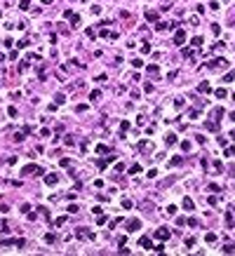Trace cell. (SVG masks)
<instances>
[{"instance_id":"cell-30","label":"cell","mask_w":235,"mask_h":256,"mask_svg":"<svg viewBox=\"0 0 235 256\" xmlns=\"http://www.w3.org/2000/svg\"><path fill=\"white\" fill-rule=\"evenodd\" d=\"M223 80H226V82H230V80H235V71H230V73H228V75H226Z\"/></svg>"},{"instance_id":"cell-39","label":"cell","mask_w":235,"mask_h":256,"mask_svg":"<svg viewBox=\"0 0 235 256\" xmlns=\"http://www.w3.org/2000/svg\"><path fill=\"white\" fill-rule=\"evenodd\" d=\"M0 87H3V85H0Z\"/></svg>"},{"instance_id":"cell-29","label":"cell","mask_w":235,"mask_h":256,"mask_svg":"<svg viewBox=\"0 0 235 256\" xmlns=\"http://www.w3.org/2000/svg\"><path fill=\"white\" fill-rule=\"evenodd\" d=\"M97 223H99V226L106 223V216H103V214H97Z\"/></svg>"},{"instance_id":"cell-9","label":"cell","mask_w":235,"mask_h":256,"mask_svg":"<svg viewBox=\"0 0 235 256\" xmlns=\"http://www.w3.org/2000/svg\"><path fill=\"white\" fill-rule=\"evenodd\" d=\"M68 19H71V26H73V28H78V26L82 24V21H80V16H78V14H71V16H68Z\"/></svg>"},{"instance_id":"cell-17","label":"cell","mask_w":235,"mask_h":256,"mask_svg":"<svg viewBox=\"0 0 235 256\" xmlns=\"http://www.w3.org/2000/svg\"><path fill=\"white\" fill-rule=\"evenodd\" d=\"M148 73H151V75H160V68L153 64V66H148Z\"/></svg>"},{"instance_id":"cell-38","label":"cell","mask_w":235,"mask_h":256,"mask_svg":"<svg viewBox=\"0 0 235 256\" xmlns=\"http://www.w3.org/2000/svg\"><path fill=\"white\" fill-rule=\"evenodd\" d=\"M230 139H233V141H235V132H230Z\"/></svg>"},{"instance_id":"cell-28","label":"cell","mask_w":235,"mask_h":256,"mask_svg":"<svg viewBox=\"0 0 235 256\" xmlns=\"http://www.w3.org/2000/svg\"><path fill=\"white\" fill-rule=\"evenodd\" d=\"M7 113H10V118H16V108H14V106H10V108H7Z\"/></svg>"},{"instance_id":"cell-12","label":"cell","mask_w":235,"mask_h":256,"mask_svg":"<svg viewBox=\"0 0 235 256\" xmlns=\"http://www.w3.org/2000/svg\"><path fill=\"white\" fill-rule=\"evenodd\" d=\"M195 205H193V200L190 197H184V209H193Z\"/></svg>"},{"instance_id":"cell-21","label":"cell","mask_w":235,"mask_h":256,"mask_svg":"<svg viewBox=\"0 0 235 256\" xmlns=\"http://www.w3.org/2000/svg\"><path fill=\"white\" fill-rule=\"evenodd\" d=\"M205 240L212 244V242H216V235H214V233H207V235H205Z\"/></svg>"},{"instance_id":"cell-18","label":"cell","mask_w":235,"mask_h":256,"mask_svg":"<svg viewBox=\"0 0 235 256\" xmlns=\"http://www.w3.org/2000/svg\"><path fill=\"white\" fill-rule=\"evenodd\" d=\"M89 99H92V101H99V99H101V92H99V89H94V92L89 94Z\"/></svg>"},{"instance_id":"cell-37","label":"cell","mask_w":235,"mask_h":256,"mask_svg":"<svg viewBox=\"0 0 235 256\" xmlns=\"http://www.w3.org/2000/svg\"><path fill=\"white\" fill-rule=\"evenodd\" d=\"M230 120H233V122H235V113H230Z\"/></svg>"},{"instance_id":"cell-2","label":"cell","mask_w":235,"mask_h":256,"mask_svg":"<svg viewBox=\"0 0 235 256\" xmlns=\"http://www.w3.org/2000/svg\"><path fill=\"white\" fill-rule=\"evenodd\" d=\"M226 66H228V61H226L223 57H216L214 61L207 64V68H212V71H216V68H226Z\"/></svg>"},{"instance_id":"cell-25","label":"cell","mask_w":235,"mask_h":256,"mask_svg":"<svg viewBox=\"0 0 235 256\" xmlns=\"http://www.w3.org/2000/svg\"><path fill=\"white\" fill-rule=\"evenodd\" d=\"M181 162H184L181 157H172V160H169V164H172V167H176V164H181Z\"/></svg>"},{"instance_id":"cell-10","label":"cell","mask_w":235,"mask_h":256,"mask_svg":"<svg viewBox=\"0 0 235 256\" xmlns=\"http://www.w3.org/2000/svg\"><path fill=\"white\" fill-rule=\"evenodd\" d=\"M146 19H148L151 24H153V21L158 24V12H153V10H148V12H146Z\"/></svg>"},{"instance_id":"cell-5","label":"cell","mask_w":235,"mask_h":256,"mask_svg":"<svg viewBox=\"0 0 235 256\" xmlns=\"http://www.w3.org/2000/svg\"><path fill=\"white\" fill-rule=\"evenodd\" d=\"M139 228H141V221H139V218L127 221V230H129V233H134V230H139Z\"/></svg>"},{"instance_id":"cell-8","label":"cell","mask_w":235,"mask_h":256,"mask_svg":"<svg viewBox=\"0 0 235 256\" xmlns=\"http://www.w3.org/2000/svg\"><path fill=\"white\" fill-rule=\"evenodd\" d=\"M143 249H151L153 251V242H151V237H141V242H139Z\"/></svg>"},{"instance_id":"cell-19","label":"cell","mask_w":235,"mask_h":256,"mask_svg":"<svg viewBox=\"0 0 235 256\" xmlns=\"http://www.w3.org/2000/svg\"><path fill=\"white\" fill-rule=\"evenodd\" d=\"M223 155H226V157H230V155H235V146H228V148L223 151Z\"/></svg>"},{"instance_id":"cell-27","label":"cell","mask_w":235,"mask_h":256,"mask_svg":"<svg viewBox=\"0 0 235 256\" xmlns=\"http://www.w3.org/2000/svg\"><path fill=\"white\" fill-rule=\"evenodd\" d=\"M28 3H31V0H19V7H21V10H28Z\"/></svg>"},{"instance_id":"cell-35","label":"cell","mask_w":235,"mask_h":256,"mask_svg":"<svg viewBox=\"0 0 235 256\" xmlns=\"http://www.w3.org/2000/svg\"><path fill=\"white\" fill-rule=\"evenodd\" d=\"M167 214H172V216H174V214H176V207H174V205H169V207H167Z\"/></svg>"},{"instance_id":"cell-6","label":"cell","mask_w":235,"mask_h":256,"mask_svg":"<svg viewBox=\"0 0 235 256\" xmlns=\"http://www.w3.org/2000/svg\"><path fill=\"white\" fill-rule=\"evenodd\" d=\"M155 235L160 237V240H169V235H172V233H169V228H165V226H162V228H160Z\"/></svg>"},{"instance_id":"cell-13","label":"cell","mask_w":235,"mask_h":256,"mask_svg":"<svg viewBox=\"0 0 235 256\" xmlns=\"http://www.w3.org/2000/svg\"><path fill=\"white\" fill-rule=\"evenodd\" d=\"M35 212H40V214H42V218H49V209H47V207H38Z\"/></svg>"},{"instance_id":"cell-34","label":"cell","mask_w":235,"mask_h":256,"mask_svg":"<svg viewBox=\"0 0 235 256\" xmlns=\"http://www.w3.org/2000/svg\"><path fill=\"white\" fill-rule=\"evenodd\" d=\"M153 251H158V254H162V251H165V244H158V247H153Z\"/></svg>"},{"instance_id":"cell-14","label":"cell","mask_w":235,"mask_h":256,"mask_svg":"<svg viewBox=\"0 0 235 256\" xmlns=\"http://www.w3.org/2000/svg\"><path fill=\"white\" fill-rule=\"evenodd\" d=\"M207 129H212V132H216V129H219V122H216V120L212 122V120H209V122H207Z\"/></svg>"},{"instance_id":"cell-22","label":"cell","mask_w":235,"mask_h":256,"mask_svg":"<svg viewBox=\"0 0 235 256\" xmlns=\"http://www.w3.org/2000/svg\"><path fill=\"white\" fill-rule=\"evenodd\" d=\"M64 101H66V97H64V94H57V97H54V103H57V106H59V103H64Z\"/></svg>"},{"instance_id":"cell-3","label":"cell","mask_w":235,"mask_h":256,"mask_svg":"<svg viewBox=\"0 0 235 256\" xmlns=\"http://www.w3.org/2000/svg\"><path fill=\"white\" fill-rule=\"evenodd\" d=\"M75 237H87V240H94V233H92V230H87V228H78Z\"/></svg>"},{"instance_id":"cell-15","label":"cell","mask_w":235,"mask_h":256,"mask_svg":"<svg viewBox=\"0 0 235 256\" xmlns=\"http://www.w3.org/2000/svg\"><path fill=\"white\" fill-rule=\"evenodd\" d=\"M54 240H57V235H54V233H47V235H45V242H47V244H52Z\"/></svg>"},{"instance_id":"cell-36","label":"cell","mask_w":235,"mask_h":256,"mask_svg":"<svg viewBox=\"0 0 235 256\" xmlns=\"http://www.w3.org/2000/svg\"><path fill=\"white\" fill-rule=\"evenodd\" d=\"M230 176L235 179V164H230Z\"/></svg>"},{"instance_id":"cell-1","label":"cell","mask_w":235,"mask_h":256,"mask_svg":"<svg viewBox=\"0 0 235 256\" xmlns=\"http://www.w3.org/2000/svg\"><path fill=\"white\" fill-rule=\"evenodd\" d=\"M21 174H35V176H42V167H38V164H26V167H21Z\"/></svg>"},{"instance_id":"cell-26","label":"cell","mask_w":235,"mask_h":256,"mask_svg":"<svg viewBox=\"0 0 235 256\" xmlns=\"http://www.w3.org/2000/svg\"><path fill=\"white\" fill-rule=\"evenodd\" d=\"M221 186H216V183H209V193H219Z\"/></svg>"},{"instance_id":"cell-32","label":"cell","mask_w":235,"mask_h":256,"mask_svg":"<svg viewBox=\"0 0 235 256\" xmlns=\"http://www.w3.org/2000/svg\"><path fill=\"white\" fill-rule=\"evenodd\" d=\"M216 97H219V99H226V89H216Z\"/></svg>"},{"instance_id":"cell-7","label":"cell","mask_w":235,"mask_h":256,"mask_svg":"<svg viewBox=\"0 0 235 256\" xmlns=\"http://www.w3.org/2000/svg\"><path fill=\"white\" fill-rule=\"evenodd\" d=\"M57 181H59L57 174H47V176H45V183H47V186H57Z\"/></svg>"},{"instance_id":"cell-23","label":"cell","mask_w":235,"mask_h":256,"mask_svg":"<svg viewBox=\"0 0 235 256\" xmlns=\"http://www.w3.org/2000/svg\"><path fill=\"white\" fill-rule=\"evenodd\" d=\"M129 174H141V167H139V164H132V167H129Z\"/></svg>"},{"instance_id":"cell-16","label":"cell","mask_w":235,"mask_h":256,"mask_svg":"<svg viewBox=\"0 0 235 256\" xmlns=\"http://www.w3.org/2000/svg\"><path fill=\"white\" fill-rule=\"evenodd\" d=\"M197 89H200V92H209V89H212V87H209V82L205 80V82H200V87H197Z\"/></svg>"},{"instance_id":"cell-31","label":"cell","mask_w":235,"mask_h":256,"mask_svg":"<svg viewBox=\"0 0 235 256\" xmlns=\"http://www.w3.org/2000/svg\"><path fill=\"white\" fill-rule=\"evenodd\" d=\"M122 207L125 209H132V200H122Z\"/></svg>"},{"instance_id":"cell-33","label":"cell","mask_w":235,"mask_h":256,"mask_svg":"<svg viewBox=\"0 0 235 256\" xmlns=\"http://www.w3.org/2000/svg\"><path fill=\"white\" fill-rule=\"evenodd\" d=\"M202 45V38H193V47H200Z\"/></svg>"},{"instance_id":"cell-4","label":"cell","mask_w":235,"mask_h":256,"mask_svg":"<svg viewBox=\"0 0 235 256\" xmlns=\"http://www.w3.org/2000/svg\"><path fill=\"white\" fill-rule=\"evenodd\" d=\"M184 40H186V33H184L181 28H176V33H174V45H184Z\"/></svg>"},{"instance_id":"cell-20","label":"cell","mask_w":235,"mask_h":256,"mask_svg":"<svg viewBox=\"0 0 235 256\" xmlns=\"http://www.w3.org/2000/svg\"><path fill=\"white\" fill-rule=\"evenodd\" d=\"M139 148H141V151H151V141H141Z\"/></svg>"},{"instance_id":"cell-24","label":"cell","mask_w":235,"mask_h":256,"mask_svg":"<svg viewBox=\"0 0 235 256\" xmlns=\"http://www.w3.org/2000/svg\"><path fill=\"white\" fill-rule=\"evenodd\" d=\"M132 66H134V68H143V61H141V59H132Z\"/></svg>"},{"instance_id":"cell-11","label":"cell","mask_w":235,"mask_h":256,"mask_svg":"<svg viewBox=\"0 0 235 256\" xmlns=\"http://www.w3.org/2000/svg\"><path fill=\"white\" fill-rule=\"evenodd\" d=\"M221 251H223V254H235V244H233V242H230V244H223Z\"/></svg>"}]
</instances>
